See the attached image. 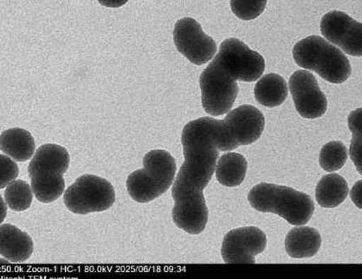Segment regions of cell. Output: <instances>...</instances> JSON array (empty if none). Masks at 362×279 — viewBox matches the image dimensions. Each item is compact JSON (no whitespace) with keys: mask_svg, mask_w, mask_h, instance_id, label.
Here are the masks:
<instances>
[{"mask_svg":"<svg viewBox=\"0 0 362 279\" xmlns=\"http://www.w3.org/2000/svg\"><path fill=\"white\" fill-rule=\"evenodd\" d=\"M267 246L264 232L256 227L237 228L225 236L221 247L226 263H255V257Z\"/></svg>","mask_w":362,"mask_h":279,"instance_id":"obj_11","label":"cell"},{"mask_svg":"<svg viewBox=\"0 0 362 279\" xmlns=\"http://www.w3.org/2000/svg\"><path fill=\"white\" fill-rule=\"evenodd\" d=\"M173 41L177 50L196 65L207 64L217 53L214 38L204 33L199 23L192 18H181L176 22Z\"/></svg>","mask_w":362,"mask_h":279,"instance_id":"obj_10","label":"cell"},{"mask_svg":"<svg viewBox=\"0 0 362 279\" xmlns=\"http://www.w3.org/2000/svg\"><path fill=\"white\" fill-rule=\"evenodd\" d=\"M349 186L337 173L327 174L318 182L315 199L321 207L334 208L340 205L349 195Z\"/></svg>","mask_w":362,"mask_h":279,"instance_id":"obj_18","label":"cell"},{"mask_svg":"<svg viewBox=\"0 0 362 279\" xmlns=\"http://www.w3.org/2000/svg\"><path fill=\"white\" fill-rule=\"evenodd\" d=\"M5 200L11 210L23 212L30 207L33 200L32 186L22 180H16L7 186L5 193Z\"/></svg>","mask_w":362,"mask_h":279,"instance_id":"obj_20","label":"cell"},{"mask_svg":"<svg viewBox=\"0 0 362 279\" xmlns=\"http://www.w3.org/2000/svg\"><path fill=\"white\" fill-rule=\"evenodd\" d=\"M293 57L300 67L317 72L332 84H341L351 75V65L341 50L319 36H310L294 46Z\"/></svg>","mask_w":362,"mask_h":279,"instance_id":"obj_5","label":"cell"},{"mask_svg":"<svg viewBox=\"0 0 362 279\" xmlns=\"http://www.w3.org/2000/svg\"><path fill=\"white\" fill-rule=\"evenodd\" d=\"M221 120L202 118L188 123L181 135L185 161L172 188L173 222L187 234L205 230L208 208L204 190L215 173L219 157Z\"/></svg>","mask_w":362,"mask_h":279,"instance_id":"obj_1","label":"cell"},{"mask_svg":"<svg viewBox=\"0 0 362 279\" xmlns=\"http://www.w3.org/2000/svg\"><path fill=\"white\" fill-rule=\"evenodd\" d=\"M248 164L240 154L226 153L218 159L216 166V178L223 186L234 188L245 181Z\"/></svg>","mask_w":362,"mask_h":279,"instance_id":"obj_19","label":"cell"},{"mask_svg":"<svg viewBox=\"0 0 362 279\" xmlns=\"http://www.w3.org/2000/svg\"><path fill=\"white\" fill-rule=\"evenodd\" d=\"M177 166L168 151H150L144 158V169L129 174L127 190L134 201L148 203L164 195L175 181Z\"/></svg>","mask_w":362,"mask_h":279,"instance_id":"obj_4","label":"cell"},{"mask_svg":"<svg viewBox=\"0 0 362 279\" xmlns=\"http://www.w3.org/2000/svg\"><path fill=\"white\" fill-rule=\"evenodd\" d=\"M288 92L286 81L275 73L262 77L254 88L257 102L268 108H274L283 104L287 98Z\"/></svg>","mask_w":362,"mask_h":279,"instance_id":"obj_17","label":"cell"},{"mask_svg":"<svg viewBox=\"0 0 362 279\" xmlns=\"http://www.w3.org/2000/svg\"><path fill=\"white\" fill-rule=\"evenodd\" d=\"M348 124L353 135L362 137V108H357L350 113Z\"/></svg>","mask_w":362,"mask_h":279,"instance_id":"obj_25","label":"cell"},{"mask_svg":"<svg viewBox=\"0 0 362 279\" xmlns=\"http://www.w3.org/2000/svg\"><path fill=\"white\" fill-rule=\"evenodd\" d=\"M0 149L15 161L25 162L35 154L33 135L21 127H14L2 132L0 135Z\"/></svg>","mask_w":362,"mask_h":279,"instance_id":"obj_16","label":"cell"},{"mask_svg":"<svg viewBox=\"0 0 362 279\" xmlns=\"http://www.w3.org/2000/svg\"><path fill=\"white\" fill-rule=\"evenodd\" d=\"M248 200L255 210L279 215L293 226L309 222L315 211L314 201L306 193L265 182L250 190Z\"/></svg>","mask_w":362,"mask_h":279,"instance_id":"obj_2","label":"cell"},{"mask_svg":"<svg viewBox=\"0 0 362 279\" xmlns=\"http://www.w3.org/2000/svg\"><path fill=\"white\" fill-rule=\"evenodd\" d=\"M64 205L73 214L86 215L104 212L115 201L113 185L94 174H83L65 190Z\"/></svg>","mask_w":362,"mask_h":279,"instance_id":"obj_6","label":"cell"},{"mask_svg":"<svg viewBox=\"0 0 362 279\" xmlns=\"http://www.w3.org/2000/svg\"><path fill=\"white\" fill-rule=\"evenodd\" d=\"M214 58L230 75L242 82H255L263 75L265 69L263 56L238 38H228L222 42Z\"/></svg>","mask_w":362,"mask_h":279,"instance_id":"obj_9","label":"cell"},{"mask_svg":"<svg viewBox=\"0 0 362 279\" xmlns=\"http://www.w3.org/2000/svg\"><path fill=\"white\" fill-rule=\"evenodd\" d=\"M349 156L357 171L362 176V137L353 135L350 143Z\"/></svg>","mask_w":362,"mask_h":279,"instance_id":"obj_24","label":"cell"},{"mask_svg":"<svg viewBox=\"0 0 362 279\" xmlns=\"http://www.w3.org/2000/svg\"><path fill=\"white\" fill-rule=\"evenodd\" d=\"M102 6L109 7V8H119L126 5L129 0H98Z\"/></svg>","mask_w":362,"mask_h":279,"instance_id":"obj_27","label":"cell"},{"mask_svg":"<svg viewBox=\"0 0 362 279\" xmlns=\"http://www.w3.org/2000/svg\"><path fill=\"white\" fill-rule=\"evenodd\" d=\"M267 0H230V8L235 16L242 21H252L264 13Z\"/></svg>","mask_w":362,"mask_h":279,"instance_id":"obj_22","label":"cell"},{"mask_svg":"<svg viewBox=\"0 0 362 279\" xmlns=\"http://www.w3.org/2000/svg\"><path fill=\"white\" fill-rule=\"evenodd\" d=\"M322 245L320 232L313 227H296L285 238V250L294 258L314 257Z\"/></svg>","mask_w":362,"mask_h":279,"instance_id":"obj_15","label":"cell"},{"mask_svg":"<svg viewBox=\"0 0 362 279\" xmlns=\"http://www.w3.org/2000/svg\"><path fill=\"white\" fill-rule=\"evenodd\" d=\"M71 157L60 145H42L37 149L28 166L34 195L42 203L59 199L65 188L64 174L67 172Z\"/></svg>","mask_w":362,"mask_h":279,"instance_id":"obj_3","label":"cell"},{"mask_svg":"<svg viewBox=\"0 0 362 279\" xmlns=\"http://www.w3.org/2000/svg\"><path fill=\"white\" fill-rule=\"evenodd\" d=\"M322 36L353 57H362V23L340 11H332L322 17Z\"/></svg>","mask_w":362,"mask_h":279,"instance_id":"obj_12","label":"cell"},{"mask_svg":"<svg viewBox=\"0 0 362 279\" xmlns=\"http://www.w3.org/2000/svg\"><path fill=\"white\" fill-rule=\"evenodd\" d=\"M221 123L218 149L222 152L257 142L263 134L265 124L264 116L259 108L249 104L229 111Z\"/></svg>","mask_w":362,"mask_h":279,"instance_id":"obj_8","label":"cell"},{"mask_svg":"<svg viewBox=\"0 0 362 279\" xmlns=\"http://www.w3.org/2000/svg\"><path fill=\"white\" fill-rule=\"evenodd\" d=\"M288 85L296 110L303 118L315 119L326 113L328 101L311 72H296Z\"/></svg>","mask_w":362,"mask_h":279,"instance_id":"obj_13","label":"cell"},{"mask_svg":"<svg viewBox=\"0 0 362 279\" xmlns=\"http://www.w3.org/2000/svg\"><path fill=\"white\" fill-rule=\"evenodd\" d=\"M0 164H1V169H0V188H5L7 186L10 185L11 182L16 181L18 173V166L13 160L9 156L1 154L0 156Z\"/></svg>","mask_w":362,"mask_h":279,"instance_id":"obj_23","label":"cell"},{"mask_svg":"<svg viewBox=\"0 0 362 279\" xmlns=\"http://www.w3.org/2000/svg\"><path fill=\"white\" fill-rule=\"evenodd\" d=\"M350 198L358 208L362 209V180L353 186L350 191Z\"/></svg>","mask_w":362,"mask_h":279,"instance_id":"obj_26","label":"cell"},{"mask_svg":"<svg viewBox=\"0 0 362 279\" xmlns=\"http://www.w3.org/2000/svg\"><path fill=\"white\" fill-rule=\"evenodd\" d=\"M236 79L214 58L200 75L199 85L204 110L208 115L228 113L238 94Z\"/></svg>","mask_w":362,"mask_h":279,"instance_id":"obj_7","label":"cell"},{"mask_svg":"<svg viewBox=\"0 0 362 279\" xmlns=\"http://www.w3.org/2000/svg\"><path fill=\"white\" fill-rule=\"evenodd\" d=\"M34 250L32 238L11 224L0 227V254L11 263H23L30 258Z\"/></svg>","mask_w":362,"mask_h":279,"instance_id":"obj_14","label":"cell"},{"mask_svg":"<svg viewBox=\"0 0 362 279\" xmlns=\"http://www.w3.org/2000/svg\"><path fill=\"white\" fill-rule=\"evenodd\" d=\"M348 149L341 142H330L322 147L320 152L319 164L326 172H336L346 164Z\"/></svg>","mask_w":362,"mask_h":279,"instance_id":"obj_21","label":"cell"}]
</instances>
